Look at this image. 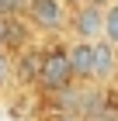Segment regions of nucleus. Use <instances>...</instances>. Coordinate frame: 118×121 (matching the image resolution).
<instances>
[{"mask_svg":"<svg viewBox=\"0 0 118 121\" xmlns=\"http://www.w3.org/2000/svg\"><path fill=\"white\" fill-rule=\"evenodd\" d=\"M42 59H45V45H28L14 56V83L21 90H35L38 76H42Z\"/></svg>","mask_w":118,"mask_h":121,"instance_id":"20e7f679","label":"nucleus"},{"mask_svg":"<svg viewBox=\"0 0 118 121\" xmlns=\"http://www.w3.org/2000/svg\"><path fill=\"white\" fill-rule=\"evenodd\" d=\"M66 48H70L73 80H76V83H87V80H90V62H94V42H83V38H66Z\"/></svg>","mask_w":118,"mask_h":121,"instance_id":"423d86ee","label":"nucleus"},{"mask_svg":"<svg viewBox=\"0 0 118 121\" xmlns=\"http://www.w3.org/2000/svg\"><path fill=\"white\" fill-rule=\"evenodd\" d=\"M90 4H101V7H108V4H111V0H90Z\"/></svg>","mask_w":118,"mask_h":121,"instance_id":"f8f14e48","label":"nucleus"},{"mask_svg":"<svg viewBox=\"0 0 118 121\" xmlns=\"http://www.w3.org/2000/svg\"><path fill=\"white\" fill-rule=\"evenodd\" d=\"M14 56H10L7 48H0V97H7L14 90Z\"/></svg>","mask_w":118,"mask_h":121,"instance_id":"0eeeda50","label":"nucleus"},{"mask_svg":"<svg viewBox=\"0 0 118 121\" xmlns=\"http://www.w3.org/2000/svg\"><path fill=\"white\" fill-rule=\"evenodd\" d=\"M24 7H28V0H0V14H24Z\"/></svg>","mask_w":118,"mask_h":121,"instance_id":"1a4fd4ad","label":"nucleus"},{"mask_svg":"<svg viewBox=\"0 0 118 121\" xmlns=\"http://www.w3.org/2000/svg\"><path fill=\"white\" fill-rule=\"evenodd\" d=\"M104 38L111 45H118V0H111L104 7Z\"/></svg>","mask_w":118,"mask_h":121,"instance_id":"6e6552de","label":"nucleus"},{"mask_svg":"<svg viewBox=\"0 0 118 121\" xmlns=\"http://www.w3.org/2000/svg\"><path fill=\"white\" fill-rule=\"evenodd\" d=\"M4 21H7V17L0 14V48H4Z\"/></svg>","mask_w":118,"mask_h":121,"instance_id":"9d476101","label":"nucleus"},{"mask_svg":"<svg viewBox=\"0 0 118 121\" xmlns=\"http://www.w3.org/2000/svg\"><path fill=\"white\" fill-rule=\"evenodd\" d=\"M24 17L38 38H66V28H70L66 0H28Z\"/></svg>","mask_w":118,"mask_h":121,"instance_id":"f03ea898","label":"nucleus"},{"mask_svg":"<svg viewBox=\"0 0 118 121\" xmlns=\"http://www.w3.org/2000/svg\"><path fill=\"white\" fill-rule=\"evenodd\" d=\"M80 4H87V0H66V7H80Z\"/></svg>","mask_w":118,"mask_h":121,"instance_id":"9b49d317","label":"nucleus"},{"mask_svg":"<svg viewBox=\"0 0 118 121\" xmlns=\"http://www.w3.org/2000/svg\"><path fill=\"white\" fill-rule=\"evenodd\" d=\"M115 121H118V118H115Z\"/></svg>","mask_w":118,"mask_h":121,"instance_id":"ddd939ff","label":"nucleus"},{"mask_svg":"<svg viewBox=\"0 0 118 121\" xmlns=\"http://www.w3.org/2000/svg\"><path fill=\"white\" fill-rule=\"evenodd\" d=\"M66 38H83V42H97L104 38V7L101 4H80V7H70V28Z\"/></svg>","mask_w":118,"mask_h":121,"instance_id":"7ed1b4c3","label":"nucleus"},{"mask_svg":"<svg viewBox=\"0 0 118 121\" xmlns=\"http://www.w3.org/2000/svg\"><path fill=\"white\" fill-rule=\"evenodd\" d=\"M90 83H104V86L118 83V45H111L108 38H97V42H94Z\"/></svg>","mask_w":118,"mask_h":121,"instance_id":"39448f33","label":"nucleus"},{"mask_svg":"<svg viewBox=\"0 0 118 121\" xmlns=\"http://www.w3.org/2000/svg\"><path fill=\"white\" fill-rule=\"evenodd\" d=\"M73 66H70V48H66V38H49L45 42V59H42V76H38L35 90L42 97H52V93L73 86Z\"/></svg>","mask_w":118,"mask_h":121,"instance_id":"f257e3e1","label":"nucleus"}]
</instances>
